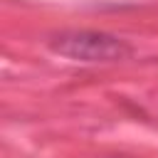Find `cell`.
Returning a JSON list of instances; mask_svg holds the SVG:
<instances>
[{"mask_svg": "<svg viewBox=\"0 0 158 158\" xmlns=\"http://www.w3.org/2000/svg\"><path fill=\"white\" fill-rule=\"evenodd\" d=\"M52 49L77 62H111L128 54V47L121 40L104 32H69L57 37V42H52Z\"/></svg>", "mask_w": 158, "mask_h": 158, "instance_id": "cell-1", "label": "cell"}]
</instances>
